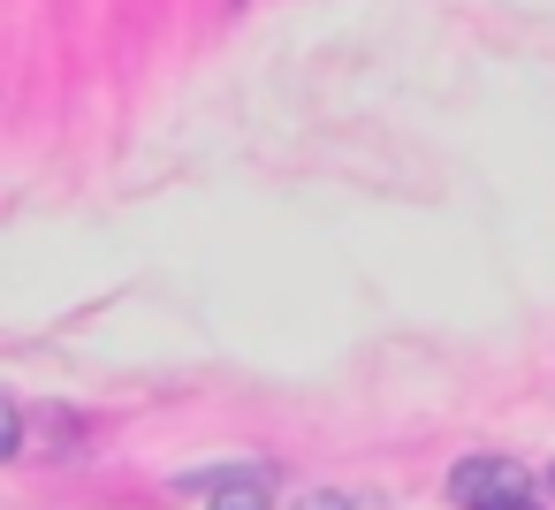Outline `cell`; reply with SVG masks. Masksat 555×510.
<instances>
[{
    "mask_svg": "<svg viewBox=\"0 0 555 510\" xmlns=\"http://www.w3.org/2000/svg\"><path fill=\"white\" fill-rule=\"evenodd\" d=\"M449 495H456L464 510H540L532 472L509 464V457H464V464L449 472Z\"/></svg>",
    "mask_w": 555,
    "mask_h": 510,
    "instance_id": "1",
    "label": "cell"
},
{
    "mask_svg": "<svg viewBox=\"0 0 555 510\" xmlns=\"http://www.w3.org/2000/svg\"><path fill=\"white\" fill-rule=\"evenodd\" d=\"M547 495H555V472H547Z\"/></svg>",
    "mask_w": 555,
    "mask_h": 510,
    "instance_id": "5",
    "label": "cell"
},
{
    "mask_svg": "<svg viewBox=\"0 0 555 510\" xmlns=\"http://www.w3.org/2000/svg\"><path fill=\"white\" fill-rule=\"evenodd\" d=\"M297 510H358V502L335 495V487H320V495H297Z\"/></svg>",
    "mask_w": 555,
    "mask_h": 510,
    "instance_id": "4",
    "label": "cell"
},
{
    "mask_svg": "<svg viewBox=\"0 0 555 510\" xmlns=\"http://www.w3.org/2000/svg\"><path fill=\"white\" fill-rule=\"evenodd\" d=\"M214 510H274V464H236L221 487H214Z\"/></svg>",
    "mask_w": 555,
    "mask_h": 510,
    "instance_id": "2",
    "label": "cell"
},
{
    "mask_svg": "<svg viewBox=\"0 0 555 510\" xmlns=\"http://www.w3.org/2000/svg\"><path fill=\"white\" fill-rule=\"evenodd\" d=\"M24 411H31V404H16V396L0 404V457H9V464L31 449V419H24Z\"/></svg>",
    "mask_w": 555,
    "mask_h": 510,
    "instance_id": "3",
    "label": "cell"
}]
</instances>
